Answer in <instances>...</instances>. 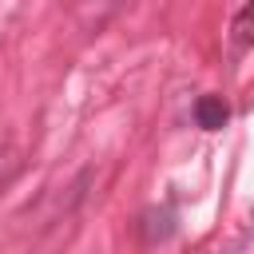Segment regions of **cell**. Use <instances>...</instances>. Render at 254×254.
<instances>
[{
	"mask_svg": "<svg viewBox=\"0 0 254 254\" xmlns=\"http://www.w3.org/2000/svg\"><path fill=\"white\" fill-rule=\"evenodd\" d=\"M194 119H198L202 131H218V127L230 119V107L222 103V95H202V99L194 103Z\"/></svg>",
	"mask_w": 254,
	"mask_h": 254,
	"instance_id": "cell-1",
	"label": "cell"
},
{
	"mask_svg": "<svg viewBox=\"0 0 254 254\" xmlns=\"http://www.w3.org/2000/svg\"><path fill=\"white\" fill-rule=\"evenodd\" d=\"M250 44H254V4L234 16V48L242 52V48H250Z\"/></svg>",
	"mask_w": 254,
	"mask_h": 254,
	"instance_id": "cell-2",
	"label": "cell"
}]
</instances>
